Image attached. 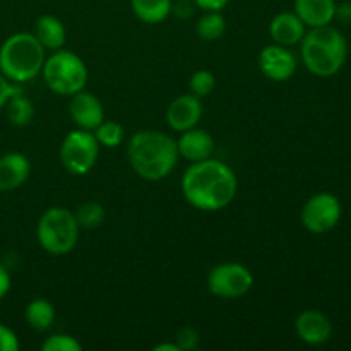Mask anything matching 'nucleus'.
<instances>
[{
	"instance_id": "15",
	"label": "nucleus",
	"mask_w": 351,
	"mask_h": 351,
	"mask_svg": "<svg viewBox=\"0 0 351 351\" xmlns=\"http://www.w3.org/2000/svg\"><path fill=\"white\" fill-rule=\"evenodd\" d=\"M31 163L24 154L7 153L0 158V192H12L29 178Z\"/></svg>"
},
{
	"instance_id": "29",
	"label": "nucleus",
	"mask_w": 351,
	"mask_h": 351,
	"mask_svg": "<svg viewBox=\"0 0 351 351\" xmlns=\"http://www.w3.org/2000/svg\"><path fill=\"white\" fill-rule=\"evenodd\" d=\"M17 93H21V89L17 88L16 82L9 81V79L0 72V108H3V106L7 105V101H9L14 95H17Z\"/></svg>"
},
{
	"instance_id": "19",
	"label": "nucleus",
	"mask_w": 351,
	"mask_h": 351,
	"mask_svg": "<svg viewBox=\"0 0 351 351\" xmlns=\"http://www.w3.org/2000/svg\"><path fill=\"white\" fill-rule=\"evenodd\" d=\"M132 12L137 19L147 24L163 23L173 9L171 0H130Z\"/></svg>"
},
{
	"instance_id": "6",
	"label": "nucleus",
	"mask_w": 351,
	"mask_h": 351,
	"mask_svg": "<svg viewBox=\"0 0 351 351\" xmlns=\"http://www.w3.org/2000/svg\"><path fill=\"white\" fill-rule=\"evenodd\" d=\"M48 88L60 96H72L84 89L88 82V67L79 55L69 50H55L45 58L41 69Z\"/></svg>"
},
{
	"instance_id": "4",
	"label": "nucleus",
	"mask_w": 351,
	"mask_h": 351,
	"mask_svg": "<svg viewBox=\"0 0 351 351\" xmlns=\"http://www.w3.org/2000/svg\"><path fill=\"white\" fill-rule=\"evenodd\" d=\"M45 48L33 33H16L0 47V72L16 84L31 81L41 72Z\"/></svg>"
},
{
	"instance_id": "7",
	"label": "nucleus",
	"mask_w": 351,
	"mask_h": 351,
	"mask_svg": "<svg viewBox=\"0 0 351 351\" xmlns=\"http://www.w3.org/2000/svg\"><path fill=\"white\" fill-rule=\"evenodd\" d=\"M99 154V144L91 130L77 129L65 136L60 144V163L69 173L86 175L93 167Z\"/></svg>"
},
{
	"instance_id": "16",
	"label": "nucleus",
	"mask_w": 351,
	"mask_h": 351,
	"mask_svg": "<svg viewBox=\"0 0 351 351\" xmlns=\"http://www.w3.org/2000/svg\"><path fill=\"white\" fill-rule=\"evenodd\" d=\"M305 24L295 12H280L273 17L269 24V34L274 43L283 47L298 45L305 36Z\"/></svg>"
},
{
	"instance_id": "5",
	"label": "nucleus",
	"mask_w": 351,
	"mask_h": 351,
	"mask_svg": "<svg viewBox=\"0 0 351 351\" xmlns=\"http://www.w3.org/2000/svg\"><path fill=\"white\" fill-rule=\"evenodd\" d=\"M79 230L74 213L65 208H50L41 215L36 226L40 245L51 256H65L79 240Z\"/></svg>"
},
{
	"instance_id": "31",
	"label": "nucleus",
	"mask_w": 351,
	"mask_h": 351,
	"mask_svg": "<svg viewBox=\"0 0 351 351\" xmlns=\"http://www.w3.org/2000/svg\"><path fill=\"white\" fill-rule=\"evenodd\" d=\"M335 19H339L343 24H351V2H343L336 5Z\"/></svg>"
},
{
	"instance_id": "10",
	"label": "nucleus",
	"mask_w": 351,
	"mask_h": 351,
	"mask_svg": "<svg viewBox=\"0 0 351 351\" xmlns=\"http://www.w3.org/2000/svg\"><path fill=\"white\" fill-rule=\"evenodd\" d=\"M259 69L271 81L285 82L297 72V57L283 45H267L259 53Z\"/></svg>"
},
{
	"instance_id": "22",
	"label": "nucleus",
	"mask_w": 351,
	"mask_h": 351,
	"mask_svg": "<svg viewBox=\"0 0 351 351\" xmlns=\"http://www.w3.org/2000/svg\"><path fill=\"white\" fill-rule=\"evenodd\" d=\"M7 119L12 125L16 127H24L27 123H31L34 117V106L33 101L29 98L23 95V93H17L12 98L7 101Z\"/></svg>"
},
{
	"instance_id": "8",
	"label": "nucleus",
	"mask_w": 351,
	"mask_h": 351,
	"mask_svg": "<svg viewBox=\"0 0 351 351\" xmlns=\"http://www.w3.org/2000/svg\"><path fill=\"white\" fill-rule=\"evenodd\" d=\"M254 276L249 267L239 263H225L213 267L208 276V288L215 297L235 300L250 291Z\"/></svg>"
},
{
	"instance_id": "9",
	"label": "nucleus",
	"mask_w": 351,
	"mask_h": 351,
	"mask_svg": "<svg viewBox=\"0 0 351 351\" xmlns=\"http://www.w3.org/2000/svg\"><path fill=\"white\" fill-rule=\"evenodd\" d=\"M341 219V202L329 192H321L308 199L302 208V223L315 235L331 232Z\"/></svg>"
},
{
	"instance_id": "12",
	"label": "nucleus",
	"mask_w": 351,
	"mask_h": 351,
	"mask_svg": "<svg viewBox=\"0 0 351 351\" xmlns=\"http://www.w3.org/2000/svg\"><path fill=\"white\" fill-rule=\"evenodd\" d=\"M201 98L194 95H182L168 105L167 122L175 132H184L197 125L202 117Z\"/></svg>"
},
{
	"instance_id": "28",
	"label": "nucleus",
	"mask_w": 351,
	"mask_h": 351,
	"mask_svg": "<svg viewBox=\"0 0 351 351\" xmlns=\"http://www.w3.org/2000/svg\"><path fill=\"white\" fill-rule=\"evenodd\" d=\"M19 350V339L16 332L0 322V351H17Z\"/></svg>"
},
{
	"instance_id": "21",
	"label": "nucleus",
	"mask_w": 351,
	"mask_h": 351,
	"mask_svg": "<svg viewBox=\"0 0 351 351\" xmlns=\"http://www.w3.org/2000/svg\"><path fill=\"white\" fill-rule=\"evenodd\" d=\"M226 21L216 10H206L204 16L199 17L195 24V33L204 41H218L225 34Z\"/></svg>"
},
{
	"instance_id": "1",
	"label": "nucleus",
	"mask_w": 351,
	"mask_h": 351,
	"mask_svg": "<svg viewBox=\"0 0 351 351\" xmlns=\"http://www.w3.org/2000/svg\"><path fill=\"white\" fill-rule=\"evenodd\" d=\"M237 177L232 168L218 160L192 163L182 177L185 201L201 211H219L232 204L237 194Z\"/></svg>"
},
{
	"instance_id": "26",
	"label": "nucleus",
	"mask_w": 351,
	"mask_h": 351,
	"mask_svg": "<svg viewBox=\"0 0 351 351\" xmlns=\"http://www.w3.org/2000/svg\"><path fill=\"white\" fill-rule=\"evenodd\" d=\"M43 351H81V343L69 335H51L41 345Z\"/></svg>"
},
{
	"instance_id": "24",
	"label": "nucleus",
	"mask_w": 351,
	"mask_h": 351,
	"mask_svg": "<svg viewBox=\"0 0 351 351\" xmlns=\"http://www.w3.org/2000/svg\"><path fill=\"white\" fill-rule=\"evenodd\" d=\"M96 141H98L99 146L105 147H117L122 144L123 141V127L119 122H113V120H103L95 130Z\"/></svg>"
},
{
	"instance_id": "27",
	"label": "nucleus",
	"mask_w": 351,
	"mask_h": 351,
	"mask_svg": "<svg viewBox=\"0 0 351 351\" xmlns=\"http://www.w3.org/2000/svg\"><path fill=\"white\" fill-rule=\"evenodd\" d=\"M175 345L178 346L180 351L195 350L199 345V335L195 332V329L182 328L180 331L177 332V343H175Z\"/></svg>"
},
{
	"instance_id": "11",
	"label": "nucleus",
	"mask_w": 351,
	"mask_h": 351,
	"mask_svg": "<svg viewBox=\"0 0 351 351\" xmlns=\"http://www.w3.org/2000/svg\"><path fill=\"white\" fill-rule=\"evenodd\" d=\"M69 113H71L72 122L79 129L91 130V132L105 120V110H103L101 101L84 89L71 96Z\"/></svg>"
},
{
	"instance_id": "23",
	"label": "nucleus",
	"mask_w": 351,
	"mask_h": 351,
	"mask_svg": "<svg viewBox=\"0 0 351 351\" xmlns=\"http://www.w3.org/2000/svg\"><path fill=\"white\" fill-rule=\"evenodd\" d=\"M77 225L84 230H95L105 219V208L96 201H86L74 213Z\"/></svg>"
},
{
	"instance_id": "18",
	"label": "nucleus",
	"mask_w": 351,
	"mask_h": 351,
	"mask_svg": "<svg viewBox=\"0 0 351 351\" xmlns=\"http://www.w3.org/2000/svg\"><path fill=\"white\" fill-rule=\"evenodd\" d=\"M34 36L38 38L45 50H60L67 40V31H65L64 23L58 17L41 16L34 24Z\"/></svg>"
},
{
	"instance_id": "17",
	"label": "nucleus",
	"mask_w": 351,
	"mask_h": 351,
	"mask_svg": "<svg viewBox=\"0 0 351 351\" xmlns=\"http://www.w3.org/2000/svg\"><path fill=\"white\" fill-rule=\"evenodd\" d=\"M295 14L308 27L328 26L336 14L335 0H295Z\"/></svg>"
},
{
	"instance_id": "2",
	"label": "nucleus",
	"mask_w": 351,
	"mask_h": 351,
	"mask_svg": "<svg viewBox=\"0 0 351 351\" xmlns=\"http://www.w3.org/2000/svg\"><path fill=\"white\" fill-rule=\"evenodd\" d=\"M127 158L141 178L161 180L173 171L178 161L177 141L160 130H139L130 139Z\"/></svg>"
},
{
	"instance_id": "14",
	"label": "nucleus",
	"mask_w": 351,
	"mask_h": 351,
	"mask_svg": "<svg viewBox=\"0 0 351 351\" xmlns=\"http://www.w3.org/2000/svg\"><path fill=\"white\" fill-rule=\"evenodd\" d=\"M215 137L204 129H192L180 132L177 141L178 156L185 158L191 163L208 160L215 153Z\"/></svg>"
},
{
	"instance_id": "25",
	"label": "nucleus",
	"mask_w": 351,
	"mask_h": 351,
	"mask_svg": "<svg viewBox=\"0 0 351 351\" xmlns=\"http://www.w3.org/2000/svg\"><path fill=\"white\" fill-rule=\"evenodd\" d=\"M189 88H191L192 95L197 98H204L209 96L216 88V77L211 71L208 69H201L192 74L191 81H189Z\"/></svg>"
},
{
	"instance_id": "32",
	"label": "nucleus",
	"mask_w": 351,
	"mask_h": 351,
	"mask_svg": "<svg viewBox=\"0 0 351 351\" xmlns=\"http://www.w3.org/2000/svg\"><path fill=\"white\" fill-rule=\"evenodd\" d=\"M10 290V274L5 267L0 264V300L9 293Z\"/></svg>"
},
{
	"instance_id": "33",
	"label": "nucleus",
	"mask_w": 351,
	"mask_h": 351,
	"mask_svg": "<svg viewBox=\"0 0 351 351\" xmlns=\"http://www.w3.org/2000/svg\"><path fill=\"white\" fill-rule=\"evenodd\" d=\"M153 351H180L175 343H161V345L154 346Z\"/></svg>"
},
{
	"instance_id": "13",
	"label": "nucleus",
	"mask_w": 351,
	"mask_h": 351,
	"mask_svg": "<svg viewBox=\"0 0 351 351\" xmlns=\"http://www.w3.org/2000/svg\"><path fill=\"white\" fill-rule=\"evenodd\" d=\"M298 338L312 346L324 345L332 335V324L328 315L319 311H304L295 321Z\"/></svg>"
},
{
	"instance_id": "30",
	"label": "nucleus",
	"mask_w": 351,
	"mask_h": 351,
	"mask_svg": "<svg viewBox=\"0 0 351 351\" xmlns=\"http://www.w3.org/2000/svg\"><path fill=\"white\" fill-rule=\"evenodd\" d=\"M194 3L199 7V9L204 10V12L206 10H216V12H221V10L228 5L230 0H194Z\"/></svg>"
},
{
	"instance_id": "3",
	"label": "nucleus",
	"mask_w": 351,
	"mask_h": 351,
	"mask_svg": "<svg viewBox=\"0 0 351 351\" xmlns=\"http://www.w3.org/2000/svg\"><path fill=\"white\" fill-rule=\"evenodd\" d=\"M345 36L331 24L328 26L311 27L300 41L302 62L308 72L317 77H331L341 71L346 60Z\"/></svg>"
},
{
	"instance_id": "20",
	"label": "nucleus",
	"mask_w": 351,
	"mask_h": 351,
	"mask_svg": "<svg viewBox=\"0 0 351 351\" xmlns=\"http://www.w3.org/2000/svg\"><path fill=\"white\" fill-rule=\"evenodd\" d=\"M24 319H26L27 326L38 332H45L51 328L55 321V307L51 302L45 300V298H36V300L29 302L24 311Z\"/></svg>"
}]
</instances>
